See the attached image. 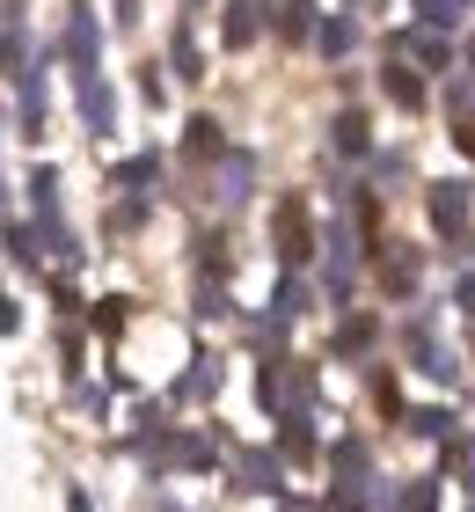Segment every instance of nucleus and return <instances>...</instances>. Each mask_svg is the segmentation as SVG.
<instances>
[{
	"mask_svg": "<svg viewBox=\"0 0 475 512\" xmlns=\"http://www.w3.org/2000/svg\"><path fill=\"white\" fill-rule=\"evenodd\" d=\"M271 235H278V256H285V264H307V256H315V227H307V198H278V213H271Z\"/></svg>",
	"mask_w": 475,
	"mask_h": 512,
	"instance_id": "f257e3e1",
	"label": "nucleus"
},
{
	"mask_svg": "<svg viewBox=\"0 0 475 512\" xmlns=\"http://www.w3.org/2000/svg\"><path fill=\"white\" fill-rule=\"evenodd\" d=\"M388 96H395L402 110H424V81L410 74V66H388Z\"/></svg>",
	"mask_w": 475,
	"mask_h": 512,
	"instance_id": "f03ea898",
	"label": "nucleus"
},
{
	"mask_svg": "<svg viewBox=\"0 0 475 512\" xmlns=\"http://www.w3.org/2000/svg\"><path fill=\"white\" fill-rule=\"evenodd\" d=\"M337 147H351V154L366 147V118H359V110H344V118H337Z\"/></svg>",
	"mask_w": 475,
	"mask_h": 512,
	"instance_id": "7ed1b4c3",
	"label": "nucleus"
},
{
	"mask_svg": "<svg viewBox=\"0 0 475 512\" xmlns=\"http://www.w3.org/2000/svg\"><path fill=\"white\" fill-rule=\"evenodd\" d=\"M337 344H344V352H366V344H373V315H351Z\"/></svg>",
	"mask_w": 475,
	"mask_h": 512,
	"instance_id": "20e7f679",
	"label": "nucleus"
},
{
	"mask_svg": "<svg viewBox=\"0 0 475 512\" xmlns=\"http://www.w3.org/2000/svg\"><path fill=\"white\" fill-rule=\"evenodd\" d=\"M212 147H220V125H212V118H190V154H212Z\"/></svg>",
	"mask_w": 475,
	"mask_h": 512,
	"instance_id": "39448f33",
	"label": "nucleus"
},
{
	"mask_svg": "<svg viewBox=\"0 0 475 512\" xmlns=\"http://www.w3.org/2000/svg\"><path fill=\"white\" fill-rule=\"evenodd\" d=\"M432 220H439V227H461V198L439 191V198H432Z\"/></svg>",
	"mask_w": 475,
	"mask_h": 512,
	"instance_id": "423d86ee",
	"label": "nucleus"
},
{
	"mask_svg": "<svg viewBox=\"0 0 475 512\" xmlns=\"http://www.w3.org/2000/svg\"><path fill=\"white\" fill-rule=\"evenodd\" d=\"M249 37H256V30H249V8H234V15H227V44H249Z\"/></svg>",
	"mask_w": 475,
	"mask_h": 512,
	"instance_id": "0eeeda50",
	"label": "nucleus"
},
{
	"mask_svg": "<svg viewBox=\"0 0 475 512\" xmlns=\"http://www.w3.org/2000/svg\"><path fill=\"white\" fill-rule=\"evenodd\" d=\"M461 154H468V161H475V125H461Z\"/></svg>",
	"mask_w": 475,
	"mask_h": 512,
	"instance_id": "6e6552de",
	"label": "nucleus"
},
{
	"mask_svg": "<svg viewBox=\"0 0 475 512\" xmlns=\"http://www.w3.org/2000/svg\"><path fill=\"white\" fill-rule=\"evenodd\" d=\"M461 300H468V308H475V278H468V286H461Z\"/></svg>",
	"mask_w": 475,
	"mask_h": 512,
	"instance_id": "1a4fd4ad",
	"label": "nucleus"
},
{
	"mask_svg": "<svg viewBox=\"0 0 475 512\" xmlns=\"http://www.w3.org/2000/svg\"><path fill=\"white\" fill-rule=\"evenodd\" d=\"M468 59H475V44H468Z\"/></svg>",
	"mask_w": 475,
	"mask_h": 512,
	"instance_id": "9d476101",
	"label": "nucleus"
}]
</instances>
